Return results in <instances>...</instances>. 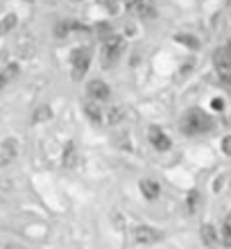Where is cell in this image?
<instances>
[{
	"label": "cell",
	"mask_w": 231,
	"mask_h": 249,
	"mask_svg": "<svg viewBox=\"0 0 231 249\" xmlns=\"http://www.w3.org/2000/svg\"><path fill=\"white\" fill-rule=\"evenodd\" d=\"M181 127H184L186 134H204L213 127V120L202 109H191L181 120Z\"/></svg>",
	"instance_id": "obj_1"
},
{
	"label": "cell",
	"mask_w": 231,
	"mask_h": 249,
	"mask_svg": "<svg viewBox=\"0 0 231 249\" xmlns=\"http://www.w3.org/2000/svg\"><path fill=\"white\" fill-rule=\"evenodd\" d=\"M125 50V39L118 36V34H111L109 39H105L102 43V66L105 68H111V66L118 64L120 54Z\"/></svg>",
	"instance_id": "obj_2"
},
{
	"label": "cell",
	"mask_w": 231,
	"mask_h": 249,
	"mask_svg": "<svg viewBox=\"0 0 231 249\" xmlns=\"http://www.w3.org/2000/svg\"><path fill=\"white\" fill-rule=\"evenodd\" d=\"M71 61H73V77L82 79L86 75V71H89V64H91V53L86 48H77V50H73Z\"/></svg>",
	"instance_id": "obj_3"
},
{
	"label": "cell",
	"mask_w": 231,
	"mask_h": 249,
	"mask_svg": "<svg viewBox=\"0 0 231 249\" xmlns=\"http://www.w3.org/2000/svg\"><path fill=\"white\" fill-rule=\"evenodd\" d=\"M213 64H215V71H218L220 77L225 82H231V53L227 48H222V50L213 54Z\"/></svg>",
	"instance_id": "obj_4"
},
{
	"label": "cell",
	"mask_w": 231,
	"mask_h": 249,
	"mask_svg": "<svg viewBox=\"0 0 231 249\" xmlns=\"http://www.w3.org/2000/svg\"><path fill=\"white\" fill-rule=\"evenodd\" d=\"M86 93H89L91 100H95V102H105V100H109V95H111L109 86H107L102 79H91L89 86H86Z\"/></svg>",
	"instance_id": "obj_5"
},
{
	"label": "cell",
	"mask_w": 231,
	"mask_h": 249,
	"mask_svg": "<svg viewBox=\"0 0 231 249\" xmlns=\"http://www.w3.org/2000/svg\"><path fill=\"white\" fill-rule=\"evenodd\" d=\"M134 238H136V243H141V245H150V243L161 240V231L152 229V227H145V224H141V227L134 229Z\"/></svg>",
	"instance_id": "obj_6"
},
{
	"label": "cell",
	"mask_w": 231,
	"mask_h": 249,
	"mask_svg": "<svg viewBox=\"0 0 231 249\" xmlns=\"http://www.w3.org/2000/svg\"><path fill=\"white\" fill-rule=\"evenodd\" d=\"M147 138H150V143H152L154 150H159V152L170 150V138L165 136V134L159 129V127H150V131H147Z\"/></svg>",
	"instance_id": "obj_7"
},
{
	"label": "cell",
	"mask_w": 231,
	"mask_h": 249,
	"mask_svg": "<svg viewBox=\"0 0 231 249\" xmlns=\"http://www.w3.org/2000/svg\"><path fill=\"white\" fill-rule=\"evenodd\" d=\"M16 154H18V143L16 141H5V143L0 145V165H7L12 163L14 159H16Z\"/></svg>",
	"instance_id": "obj_8"
},
{
	"label": "cell",
	"mask_w": 231,
	"mask_h": 249,
	"mask_svg": "<svg viewBox=\"0 0 231 249\" xmlns=\"http://www.w3.org/2000/svg\"><path fill=\"white\" fill-rule=\"evenodd\" d=\"M132 9L139 14L141 18H154L157 16V7H154V0H134Z\"/></svg>",
	"instance_id": "obj_9"
},
{
	"label": "cell",
	"mask_w": 231,
	"mask_h": 249,
	"mask_svg": "<svg viewBox=\"0 0 231 249\" xmlns=\"http://www.w3.org/2000/svg\"><path fill=\"white\" fill-rule=\"evenodd\" d=\"M199 236H202V243H204L209 249H213L215 245H218V231L213 229V224H202Z\"/></svg>",
	"instance_id": "obj_10"
},
{
	"label": "cell",
	"mask_w": 231,
	"mask_h": 249,
	"mask_svg": "<svg viewBox=\"0 0 231 249\" xmlns=\"http://www.w3.org/2000/svg\"><path fill=\"white\" fill-rule=\"evenodd\" d=\"M139 188H141V193L145 195V199H157L159 193H161L159 184L157 181H152V179H143V181L139 184Z\"/></svg>",
	"instance_id": "obj_11"
},
{
	"label": "cell",
	"mask_w": 231,
	"mask_h": 249,
	"mask_svg": "<svg viewBox=\"0 0 231 249\" xmlns=\"http://www.w3.org/2000/svg\"><path fill=\"white\" fill-rule=\"evenodd\" d=\"M123 118H125V109L123 107H109L105 113L107 124H118V123H123Z\"/></svg>",
	"instance_id": "obj_12"
},
{
	"label": "cell",
	"mask_w": 231,
	"mask_h": 249,
	"mask_svg": "<svg viewBox=\"0 0 231 249\" xmlns=\"http://www.w3.org/2000/svg\"><path fill=\"white\" fill-rule=\"evenodd\" d=\"M84 113L93 120V123H102V109H100V102H95V100L86 102V105H84Z\"/></svg>",
	"instance_id": "obj_13"
},
{
	"label": "cell",
	"mask_w": 231,
	"mask_h": 249,
	"mask_svg": "<svg viewBox=\"0 0 231 249\" xmlns=\"http://www.w3.org/2000/svg\"><path fill=\"white\" fill-rule=\"evenodd\" d=\"M175 41L181 43V46H186V48H191V50H197L199 48L197 36H193V34H175Z\"/></svg>",
	"instance_id": "obj_14"
},
{
	"label": "cell",
	"mask_w": 231,
	"mask_h": 249,
	"mask_svg": "<svg viewBox=\"0 0 231 249\" xmlns=\"http://www.w3.org/2000/svg\"><path fill=\"white\" fill-rule=\"evenodd\" d=\"M16 75H18V66H16V64H9L5 71L0 72V91H2V89L7 86V82H9L12 77H16Z\"/></svg>",
	"instance_id": "obj_15"
},
{
	"label": "cell",
	"mask_w": 231,
	"mask_h": 249,
	"mask_svg": "<svg viewBox=\"0 0 231 249\" xmlns=\"http://www.w3.org/2000/svg\"><path fill=\"white\" fill-rule=\"evenodd\" d=\"M16 23H18L16 14H7L5 18L0 20V34H9L14 27H16Z\"/></svg>",
	"instance_id": "obj_16"
},
{
	"label": "cell",
	"mask_w": 231,
	"mask_h": 249,
	"mask_svg": "<svg viewBox=\"0 0 231 249\" xmlns=\"http://www.w3.org/2000/svg\"><path fill=\"white\" fill-rule=\"evenodd\" d=\"M199 199H202V197H199L197 190H191V193H188V199H186V204H188V213H191V215L199 209Z\"/></svg>",
	"instance_id": "obj_17"
},
{
	"label": "cell",
	"mask_w": 231,
	"mask_h": 249,
	"mask_svg": "<svg viewBox=\"0 0 231 249\" xmlns=\"http://www.w3.org/2000/svg\"><path fill=\"white\" fill-rule=\"evenodd\" d=\"M222 243L225 247H231V213L225 217V224H222Z\"/></svg>",
	"instance_id": "obj_18"
},
{
	"label": "cell",
	"mask_w": 231,
	"mask_h": 249,
	"mask_svg": "<svg viewBox=\"0 0 231 249\" xmlns=\"http://www.w3.org/2000/svg\"><path fill=\"white\" fill-rule=\"evenodd\" d=\"M64 165L66 168H73L75 165V145L73 143H68L66 150H64Z\"/></svg>",
	"instance_id": "obj_19"
},
{
	"label": "cell",
	"mask_w": 231,
	"mask_h": 249,
	"mask_svg": "<svg viewBox=\"0 0 231 249\" xmlns=\"http://www.w3.org/2000/svg\"><path fill=\"white\" fill-rule=\"evenodd\" d=\"M50 116H53V111H50L48 107H41L39 111L34 113V123H43V120H48Z\"/></svg>",
	"instance_id": "obj_20"
},
{
	"label": "cell",
	"mask_w": 231,
	"mask_h": 249,
	"mask_svg": "<svg viewBox=\"0 0 231 249\" xmlns=\"http://www.w3.org/2000/svg\"><path fill=\"white\" fill-rule=\"evenodd\" d=\"M98 34L102 36V39H109V36H111V25H109V23H105V25H98Z\"/></svg>",
	"instance_id": "obj_21"
},
{
	"label": "cell",
	"mask_w": 231,
	"mask_h": 249,
	"mask_svg": "<svg viewBox=\"0 0 231 249\" xmlns=\"http://www.w3.org/2000/svg\"><path fill=\"white\" fill-rule=\"evenodd\" d=\"M222 152H225V154H229V157H231V134H229V136H225V138H222Z\"/></svg>",
	"instance_id": "obj_22"
},
{
	"label": "cell",
	"mask_w": 231,
	"mask_h": 249,
	"mask_svg": "<svg viewBox=\"0 0 231 249\" xmlns=\"http://www.w3.org/2000/svg\"><path fill=\"white\" fill-rule=\"evenodd\" d=\"M211 107L215 109V111H222V109H225V102L218 98V100H213V102H211Z\"/></svg>",
	"instance_id": "obj_23"
},
{
	"label": "cell",
	"mask_w": 231,
	"mask_h": 249,
	"mask_svg": "<svg viewBox=\"0 0 231 249\" xmlns=\"http://www.w3.org/2000/svg\"><path fill=\"white\" fill-rule=\"evenodd\" d=\"M7 249H25V247H20V245H7Z\"/></svg>",
	"instance_id": "obj_24"
},
{
	"label": "cell",
	"mask_w": 231,
	"mask_h": 249,
	"mask_svg": "<svg viewBox=\"0 0 231 249\" xmlns=\"http://www.w3.org/2000/svg\"><path fill=\"white\" fill-rule=\"evenodd\" d=\"M227 50H229V53H231V39L227 41Z\"/></svg>",
	"instance_id": "obj_25"
},
{
	"label": "cell",
	"mask_w": 231,
	"mask_h": 249,
	"mask_svg": "<svg viewBox=\"0 0 231 249\" xmlns=\"http://www.w3.org/2000/svg\"><path fill=\"white\" fill-rule=\"evenodd\" d=\"M225 123H227V124H231V116H229V118H227V120H225Z\"/></svg>",
	"instance_id": "obj_26"
},
{
	"label": "cell",
	"mask_w": 231,
	"mask_h": 249,
	"mask_svg": "<svg viewBox=\"0 0 231 249\" xmlns=\"http://www.w3.org/2000/svg\"><path fill=\"white\" fill-rule=\"evenodd\" d=\"M229 5H231V0H229Z\"/></svg>",
	"instance_id": "obj_27"
},
{
	"label": "cell",
	"mask_w": 231,
	"mask_h": 249,
	"mask_svg": "<svg viewBox=\"0 0 231 249\" xmlns=\"http://www.w3.org/2000/svg\"><path fill=\"white\" fill-rule=\"evenodd\" d=\"M229 18H231V16H229Z\"/></svg>",
	"instance_id": "obj_28"
}]
</instances>
